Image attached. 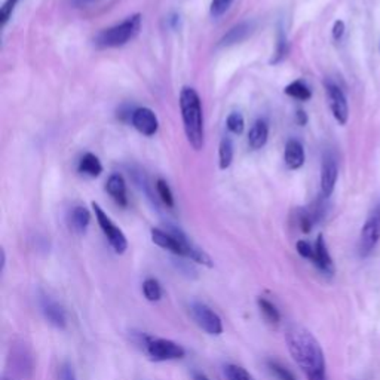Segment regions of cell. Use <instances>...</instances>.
Returning a JSON list of instances; mask_svg holds the SVG:
<instances>
[{"instance_id": "cell-24", "label": "cell", "mask_w": 380, "mask_h": 380, "mask_svg": "<svg viewBox=\"0 0 380 380\" xmlns=\"http://www.w3.org/2000/svg\"><path fill=\"white\" fill-rule=\"evenodd\" d=\"M266 365H268V370L275 380H297L293 372H290L281 362H278L275 360H268Z\"/></svg>"}, {"instance_id": "cell-1", "label": "cell", "mask_w": 380, "mask_h": 380, "mask_svg": "<svg viewBox=\"0 0 380 380\" xmlns=\"http://www.w3.org/2000/svg\"><path fill=\"white\" fill-rule=\"evenodd\" d=\"M287 348L308 380H327V365L320 341L308 328L291 324L285 330Z\"/></svg>"}, {"instance_id": "cell-7", "label": "cell", "mask_w": 380, "mask_h": 380, "mask_svg": "<svg viewBox=\"0 0 380 380\" xmlns=\"http://www.w3.org/2000/svg\"><path fill=\"white\" fill-rule=\"evenodd\" d=\"M190 313L194 321L210 336H220L223 333V323L220 316L215 313L208 305L202 301L190 303Z\"/></svg>"}, {"instance_id": "cell-38", "label": "cell", "mask_w": 380, "mask_h": 380, "mask_svg": "<svg viewBox=\"0 0 380 380\" xmlns=\"http://www.w3.org/2000/svg\"><path fill=\"white\" fill-rule=\"evenodd\" d=\"M4 380H8V379H6V377H5V379H4Z\"/></svg>"}, {"instance_id": "cell-12", "label": "cell", "mask_w": 380, "mask_h": 380, "mask_svg": "<svg viewBox=\"0 0 380 380\" xmlns=\"http://www.w3.org/2000/svg\"><path fill=\"white\" fill-rule=\"evenodd\" d=\"M313 248H315V252H313L312 263L316 266V269H318L323 275L332 278L336 269H334L333 259L330 256V251H328V247L325 244V239L323 235H318V238H316Z\"/></svg>"}, {"instance_id": "cell-20", "label": "cell", "mask_w": 380, "mask_h": 380, "mask_svg": "<svg viewBox=\"0 0 380 380\" xmlns=\"http://www.w3.org/2000/svg\"><path fill=\"white\" fill-rule=\"evenodd\" d=\"M284 93L291 97V98H294V100H299V101H308L311 100L312 97V91H311V88L303 82V81H294V82H291L285 86V90Z\"/></svg>"}, {"instance_id": "cell-3", "label": "cell", "mask_w": 380, "mask_h": 380, "mask_svg": "<svg viewBox=\"0 0 380 380\" xmlns=\"http://www.w3.org/2000/svg\"><path fill=\"white\" fill-rule=\"evenodd\" d=\"M179 103L187 142L195 150H202L205 140V131L201 97L194 88H183Z\"/></svg>"}, {"instance_id": "cell-26", "label": "cell", "mask_w": 380, "mask_h": 380, "mask_svg": "<svg viewBox=\"0 0 380 380\" xmlns=\"http://www.w3.org/2000/svg\"><path fill=\"white\" fill-rule=\"evenodd\" d=\"M223 373L226 380H256L244 369V367L236 364H226L223 367Z\"/></svg>"}, {"instance_id": "cell-30", "label": "cell", "mask_w": 380, "mask_h": 380, "mask_svg": "<svg viewBox=\"0 0 380 380\" xmlns=\"http://www.w3.org/2000/svg\"><path fill=\"white\" fill-rule=\"evenodd\" d=\"M235 0H211L210 5V14L212 18H220L224 15Z\"/></svg>"}, {"instance_id": "cell-29", "label": "cell", "mask_w": 380, "mask_h": 380, "mask_svg": "<svg viewBox=\"0 0 380 380\" xmlns=\"http://www.w3.org/2000/svg\"><path fill=\"white\" fill-rule=\"evenodd\" d=\"M156 194L159 196V199L165 204L168 208L174 207V195L171 192V187L168 186V183L165 180L159 179L156 182Z\"/></svg>"}, {"instance_id": "cell-21", "label": "cell", "mask_w": 380, "mask_h": 380, "mask_svg": "<svg viewBox=\"0 0 380 380\" xmlns=\"http://www.w3.org/2000/svg\"><path fill=\"white\" fill-rule=\"evenodd\" d=\"M233 161V143L229 137H223L219 147V165L220 170H227Z\"/></svg>"}, {"instance_id": "cell-31", "label": "cell", "mask_w": 380, "mask_h": 380, "mask_svg": "<svg viewBox=\"0 0 380 380\" xmlns=\"http://www.w3.org/2000/svg\"><path fill=\"white\" fill-rule=\"evenodd\" d=\"M18 2L20 0H6V2L4 4L2 9H0V25H2V27H5L8 21L11 20L12 12H14Z\"/></svg>"}, {"instance_id": "cell-34", "label": "cell", "mask_w": 380, "mask_h": 380, "mask_svg": "<svg viewBox=\"0 0 380 380\" xmlns=\"http://www.w3.org/2000/svg\"><path fill=\"white\" fill-rule=\"evenodd\" d=\"M332 34H333V39L336 42H339L341 37H344L345 34V22L341 21V20H337L333 25V30H332Z\"/></svg>"}, {"instance_id": "cell-37", "label": "cell", "mask_w": 380, "mask_h": 380, "mask_svg": "<svg viewBox=\"0 0 380 380\" xmlns=\"http://www.w3.org/2000/svg\"><path fill=\"white\" fill-rule=\"evenodd\" d=\"M195 380H210V379H207L204 374H196Z\"/></svg>"}, {"instance_id": "cell-9", "label": "cell", "mask_w": 380, "mask_h": 380, "mask_svg": "<svg viewBox=\"0 0 380 380\" xmlns=\"http://www.w3.org/2000/svg\"><path fill=\"white\" fill-rule=\"evenodd\" d=\"M39 306L43 318L58 330H65L67 327V313L66 309L62 308L61 303L55 300L53 296L48 293H41L39 296Z\"/></svg>"}, {"instance_id": "cell-22", "label": "cell", "mask_w": 380, "mask_h": 380, "mask_svg": "<svg viewBox=\"0 0 380 380\" xmlns=\"http://www.w3.org/2000/svg\"><path fill=\"white\" fill-rule=\"evenodd\" d=\"M257 303H259V308H260V312H262V315H263V318H264L266 321H268V323L272 324V325L280 324V321H281V313H280V311L276 309V306L273 305L272 301H269L268 299L260 297V299L257 300Z\"/></svg>"}, {"instance_id": "cell-23", "label": "cell", "mask_w": 380, "mask_h": 380, "mask_svg": "<svg viewBox=\"0 0 380 380\" xmlns=\"http://www.w3.org/2000/svg\"><path fill=\"white\" fill-rule=\"evenodd\" d=\"M14 361H15V367L17 372L22 376V377H29L32 370H33V364H32V358L30 355H27V352L24 349H18L14 352Z\"/></svg>"}, {"instance_id": "cell-4", "label": "cell", "mask_w": 380, "mask_h": 380, "mask_svg": "<svg viewBox=\"0 0 380 380\" xmlns=\"http://www.w3.org/2000/svg\"><path fill=\"white\" fill-rule=\"evenodd\" d=\"M142 24H143V17L140 14H134L128 18H125L122 22L113 25V27H109L101 32L97 36L95 43L100 48L123 46L135 39L142 30Z\"/></svg>"}, {"instance_id": "cell-17", "label": "cell", "mask_w": 380, "mask_h": 380, "mask_svg": "<svg viewBox=\"0 0 380 380\" xmlns=\"http://www.w3.org/2000/svg\"><path fill=\"white\" fill-rule=\"evenodd\" d=\"M269 138V125L264 119H259L250 128L248 133V146L252 150H260L266 146Z\"/></svg>"}, {"instance_id": "cell-36", "label": "cell", "mask_w": 380, "mask_h": 380, "mask_svg": "<svg viewBox=\"0 0 380 380\" xmlns=\"http://www.w3.org/2000/svg\"><path fill=\"white\" fill-rule=\"evenodd\" d=\"M296 121H297V123L299 125H306V122H308V115H306V111L305 110H297V113H296Z\"/></svg>"}, {"instance_id": "cell-14", "label": "cell", "mask_w": 380, "mask_h": 380, "mask_svg": "<svg viewBox=\"0 0 380 380\" xmlns=\"http://www.w3.org/2000/svg\"><path fill=\"white\" fill-rule=\"evenodd\" d=\"M305 147L299 140H288L284 151V162L288 170H299L305 163Z\"/></svg>"}, {"instance_id": "cell-6", "label": "cell", "mask_w": 380, "mask_h": 380, "mask_svg": "<svg viewBox=\"0 0 380 380\" xmlns=\"http://www.w3.org/2000/svg\"><path fill=\"white\" fill-rule=\"evenodd\" d=\"M91 205H93L100 229L103 231L104 236L109 240L110 247L113 248V251L116 252V255H123L126 248H128V240H126L125 233L119 229L115 223H113V220L106 214V211L97 204V202H93Z\"/></svg>"}, {"instance_id": "cell-10", "label": "cell", "mask_w": 380, "mask_h": 380, "mask_svg": "<svg viewBox=\"0 0 380 380\" xmlns=\"http://www.w3.org/2000/svg\"><path fill=\"white\" fill-rule=\"evenodd\" d=\"M325 93L328 98V106H330L334 119L340 125H346L349 119V106L345 93L333 82H325Z\"/></svg>"}, {"instance_id": "cell-16", "label": "cell", "mask_w": 380, "mask_h": 380, "mask_svg": "<svg viewBox=\"0 0 380 380\" xmlns=\"http://www.w3.org/2000/svg\"><path fill=\"white\" fill-rule=\"evenodd\" d=\"M106 190H107V194L113 199H115L118 205H121V207L128 205V196H126V183L121 174L115 172L109 177V180L106 183Z\"/></svg>"}, {"instance_id": "cell-11", "label": "cell", "mask_w": 380, "mask_h": 380, "mask_svg": "<svg viewBox=\"0 0 380 380\" xmlns=\"http://www.w3.org/2000/svg\"><path fill=\"white\" fill-rule=\"evenodd\" d=\"M131 123L138 133L146 137L155 135L159 128V121H158L156 113L149 107H138L133 110Z\"/></svg>"}, {"instance_id": "cell-8", "label": "cell", "mask_w": 380, "mask_h": 380, "mask_svg": "<svg viewBox=\"0 0 380 380\" xmlns=\"http://www.w3.org/2000/svg\"><path fill=\"white\" fill-rule=\"evenodd\" d=\"M380 240V207L376 208L370 215L369 219L365 220L362 229H361V236H360V256L367 257L372 255V251L376 248Z\"/></svg>"}, {"instance_id": "cell-19", "label": "cell", "mask_w": 380, "mask_h": 380, "mask_svg": "<svg viewBox=\"0 0 380 380\" xmlns=\"http://www.w3.org/2000/svg\"><path fill=\"white\" fill-rule=\"evenodd\" d=\"M79 172L90 175V177H98L103 172V165H101L100 159L93 154H85L79 161Z\"/></svg>"}, {"instance_id": "cell-13", "label": "cell", "mask_w": 380, "mask_h": 380, "mask_svg": "<svg viewBox=\"0 0 380 380\" xmlns=\"http://www.w3.org/2000/svg\"><path fill=\"white\" fill-rule=\"evenodd\" d=\"M339 168L337 162L332 155H325L321 167V195L323 198L332 196L337 183Z\"/></svg>"}, {"instance_id": "cell-18", "label": "cell", "mask_w": 380, "mask_h": 380, "mask_svg": "<svg viewBox=\"0 0 380 380\" xmlns=\"http://www.w3.org/2000/svg\"><path fill=\"white\" fill-rule=\"evenodd\" d=\"M251 30H252V24L248 21L236 24L235 27H232L223 36V39L220 41V46H232L245 41L248 34L251 33Z\"/></svg>"}, {"instance_id": "cell-27", "label": "cell", "mask_w": 380, "mask_h": 380, "mask_svg": "<svg viewBox=\"0 0 380 380\" xmlns=\"http://www.w3.org/2000/svg\"><path fill=\"white\" fill-rule=\"evenodd\" d=\"M226 126H227V130H229L232 134L240 135L244 133V128H245L244 116L238 111H232L231 115L227 116V119H226Z\"/></svg>"}, {"instance_id": "cell-25", "label": "cell", "mask_w": 380, "mask_h": 380, "mask_svg": "<svg viewBox=\"0 0 380 380\" xmlns=\"http://www.w3.org/2000/svg\"><path fill=\"white\" fill-rule=\"evenodd\" d=\"M143 294L149 301H159L162 299V287L155 278H147L143 283Z\"/></svg>"}, {"instance_id": "cell-2", "label": "cell", "mask_w": 380, "mask_h": 380, "mask_svg": "<svg viewBox=\"0 0 380 380\" xmlns=\"http://www.w3.org/2000/svg\"><path fill=\"white\" fill-rule=\"evenodd\" d=\"M150 236L158 247L172 252L174 256L186 257L198 264L207 266V268L212 266V260L207 252L201 250L196 244H194L183 231L177 229L174 226H168L167 229L154 227V229L150 231Z\"/></svg>"}, {"instance_id": "cell-15", "label": "cell", "mask_w": 380, "mask_h": 380, "mask_svg": "<svg viewBox=\"0 0 380 380\" xmlns=\"http://www.w3.org/2000/svg\"><path fill=\"white\" fill-rule=\"evenodd\" d=\"M67 223L74 233L83 235L91 223V212L83 205H76L69 211Z\"/></svg>"}, {"instance_id": "cell-5", "label": "cell", "mask_w": 380, "mask_h": 380, "mask_svg": "<svg viewBox=\"0 0 380 380\" xmlns=\"http://www.w3.org/2000/svg\"><path fill=\"white\" fill-rule=\"evenodd\" d=\"M138 344L143 346L146 355L155 362L182 360L186 355L184 348L170 339L140 334V337H138Z\"/></svg>"}, {"instance_id": "cell-28", "label": "cell", "mask_w": 380, "mask_h": 380, "mask_svg": "<svg viewBox=\"0 0 380 380\" xmlns=\"http://www.w3.org/2000/svg\"><path fill=\"white\" fill-rule=\"evenodd\" d=\"M288 53V42H287V36L284 33L283 29H280V33H278V42H276V50H275V55L273 58L271 60L272 65H278V62H281L285 55Z\"/></svg>"}, {"instance_id": "cell-33", "label": "cell", "mask_w": 380, "mask_h": 380, "mask_svg": "<svg viewBox=\"0 0 380 380\" xmlns=\"http://www.w3.org/2000/svg\"><path fill=\"white\" fill-rule=\"evenodd\" d=\"M296 250L303 259L312 262L315 248H313V245L311 243H308V240H299V243L296 244Z\"/></svg>"}, {"instance_id": "cell-32", "label": "cell", "mask_w": 380, "mask_h": 380, "mask_svg": "<svg viewBox=\"0 0 380 380\" xmlns=\"http://www.w3.org/2000/svg\"><path fill=\"white\" fill-rule=\"evenodd\" d=\"M58 380H78V376H76V370L72 362L66 361L60 365Z\"/></svg>"}, {"instance_id": "cell-35", "label": "cell", "mask_w": 380, "mask_h": 380, "mask_svg": "<svg viewBox=\"0 0 380 380\" xmlns=\"http://www.w3.org/2000/svg\"><path fill=\"white\" fill-rule=\"evenodd\" d=\"M98 0H69V4L73 8H88L94 4H97Z\"/></svg>"}]
</instances>
